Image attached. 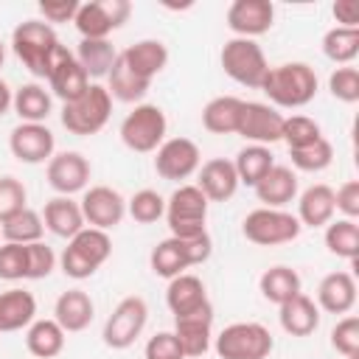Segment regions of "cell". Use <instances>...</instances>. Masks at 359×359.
I'll return each instance as SVG.
<instances>
[{
    "mask_svg": "<svg viewBox=\"0 0 359 359\" xmlns=\"http://www.w3.org/2000/svg\"><path fill=\"white\" fill-rule=\"evenodd\" d=\"M126 213H129L137 224H154L157 219L165 216V199H163L157 191L143 188V191H137V194L126 202Z\"/></svg>",
    "mask_w": 359,
    "mask_h": 359,
    "instance_id": "cell-43",
    "label": "cell"
},
{
    "mask_svg": "<svg viewBox=\"0 0 359 359\" xmlns=\"http://www.w3.org/2000/svg\"><path fill=\"white\" fill-rule=\"evenodd\" d=\"M11 48H14V56L36 79H48L50 70L65 56H70L67 45L59 42L53 25H48L42 20H25V22H20L14 28V34H11Z\"/></svg>",
    "mask_w": 359,
    "mask_h": 359,
    "instance_id": "cell-1",
    "label": "cell"
},
{
    "mask_svg": "<svg viewBox=\"0 0 359 359\" xmlns=\"http://www.w3.org/2000/svg\"><path fill=\"white\" fill-rule=\"evenodd\" d=\"M25 348L36 359H53L65 351V331L62 325L50 320H34L25 331Z\"/></svg>",
    "mask_w": 359,
    "mask_h": 359,
    "instance_id": "cell-32",
    "label": "cell"
},
{
    "mask_svg": "<svg viewBox=\"0 0 359 359\" xmlns=\"http://www.w3.org/2000/svg\"><path fill=\"white\" fill-rule=\"evenodd\" d=\"M356 306V280L351 272H328L317 286V309L328 314H348Z\"/></svg>",
    "mask_w": 359,
    "mask_h": 359,
    "instance_id": "cell-21",
    "label": "cell"
},
{
    "mask_svg": "<svg viewBox=\"0 0 359 359\" xmlns=\"http://www.w3.org/2000/svg\"><path fill=\"white\" fill-rule=\"evenodd\" d=\"M300 222L297 216H292L283 208H255L244 216L241 222V233L247 241L258 244V247H278V244H289L300 236Z\"/></svg>",
    "mask_w": 359,
    "mask_h": 359,
    "instance_id": "cell-8",
    "label": "cell"
},
{
    "mask_svg": "<svg viewBox=\"0 0 359 359\" xmlns=\"http://www.w3.org/2000/svg\"><path fill=\"white\" fill-rule=\"evenodd\" d=\"M3 62H6V45L0 42V67H3Z\"/></svg>",
    "mask_w": 359,
    "mask_h": 359,
    "instance_id": "cell-54",
    "label": "cell"
},
{
    "mask_svg": "<svg viewBox=\"0 0 359 359\" xmlns=\"http://www.w3.org/2000/svg\"><path fill=\"white\" fill-rule=\"evenodd\" d=\"M73 25H76V31L81 34V39H107V36L115 31L104 0L79 3V11H76V17H73Z\"/></svg>",
    "mask_w": 359,
    "mask_h": 359,
    "instance_id": "cell-37",
    "label": "cell"
},
{
    "mask_svg": "<svg viewBox=\"0 0 359 359\" xmlns=\"http://www.w3.org/2000/svg\"><path fill=\"white\" fill-rule=\"evenodd\" d=\"M165 112L157 104H135V109L121 121V140L129 151L149 154L165 140Z\"/></svg>",
    "mask_w": 359,
    "mask_h": 359,
    "instance_id": "cell-9",
    "label": "cell"
},
{
    "mask_svg": "<svg viewBox=\"0 0 359 359\" xmlns=\"http://www.w3.org/2000/svg\"><path fill=\"white\" fill-rule=\"evenodd\" d=\"M208 199L196 185H180L168 199H165V222L174 238H194L208 233Z\"/></svg>",
    "mask_w": 359,
    "mask_h": 359,
    "instance_id": "cell-7",
    "label": "cell"
},
{
    "mask_svg": "<svg viewBox=\"0 0 359 359\" xmlns=\"http://www.w3.org/2000/svg\"><path fill=\"white\" fill-rule=\"evenodd\" d=\"M11 107L20 115V123H45L53 109V98L42 84L31 81V84H22L14 90Z\"/></svg>",
    "mask_w": 359,
    "mask_h": 359,
    "instance_id": "cell-30",
    "label": "cell"
},
{
    "mask_svg": "<svg viewBox=\"0 0 359 359\" xmlns=\"http://www.w3.org/2000/svg\"><path fill=\"white\" fill-rule=\"evenodd\" d=\"M109 255H112V238L107 236V230L84 227L62 250L59 266H62V272L67 278L84 280V278H93L98 272V266L107 264Z\"/></svg>",
    "mask_w": 359,
    "mask_h": 359,
    "instance_id": "cell-3",
    "label": "cell"
},
{
    "mask_svg": "<svg viewBox=\"0 0 359 359\" xmlns=\"http://www.w3.org/2000/svg\"><path fill=\"white\" fill-rule=\"evenodd\" d=\"M323 53L334 65H351L359 56V28H342L334 25L323 36Z\"/></svg>",
    "mask_w": 359,
    "mask_h": 359,
    "instance_id": "cell-40",
    "label": "cell"
},
{
    "mask_svg": "<svg viewBox=\"0 0 359 359\" xmlns=\"http://www.w3.org/2000/svg\"><path fill=\"white\" fill-rule=\"evenodd\" d=\"M283 132V115L264 101H244L241 104V118H238V129L236 135H241L244 140L255 143V146H272L280 140Z\"/></svg>",
    "mask_w": 359,
    "mask_h": 359,
    "instance_id": "cell-13",
    "label": "cell"
},
{
    "mask_svg": "<svg viewBox=\"0 0 359 359\" xmlns=\"http://www.w3.org/2000/svg\"><path fill=\"white\" fill-rule=\"evenodd\" d=\"M8 149L20 163L39 165L56 151V137L45 123H17L8 135Z\"/></svg>",
    "mask_w": 359,
    "mask_h": 359,
    "instance_id": "cell-16",
    "label": "cell"
},
{
    "mask_svg": "<svg viewBox=\"0 0 359 359\" xmlns=\"http://www.w3.org/2000/svg\"><path fill=\"white\" fill-rule=\"evenodd\" d=\"M331 348L337 353H342L345 359L359 356V317L348 314L331 328Z\"/></svg>",
    "mask_w": 359,
    "mask_h": 359,
    "instance_id": "cell-45",
    "label": "cell"
},
{
    "mask_svg": "<svg viewBox=\"0 0 359 359\" xmlns=\"http://www.w3.org/2000/svg\"><path fill=\"white\" fill-rule=\"evenodd\" d=\"M196 188L205 194L208 202H227L233 199V194L238 191V174L233 168V160H224V157H213L208 163L199 165L196 171Z\"/></svg>",
    "mask_w": 359,
    "mask_h": 359,
    "instance_id": "cell-19",
    "label": "cell"
},
{
    "mask_svg": "<svg viewBox=\"0 0 359 359\" xmlns=\"http://www.w3.org/2000/svg\"><path fill=\"white\" fill-rule=\"evenodd\" d=\"M36 320V297L25 289L0 292V334L22 331Z\"/></svg>",
    "mask_w": 359,
    "mask_h": 359,
    "instance_id": "cell-25",
    "label": "cell"
},
{
    "mask_svg": "<svg viewBox=\"0 0 359 359\" xmlns=\"http://www.w3.org/2000/svg\"><path fill=\"white\" fill-rule=\"evenodd\" d=\"M328 90L337 101L342 104H356L359 101V70L351 67V65H342L337 67L331 76H328Z\"/></svg>",
    "mask_w": 359,
    "mask_h": 359,
    "instance_id": "cell-44",
    "label": "cell"
},
{
    "mask_svg": "<svg viewBox=\"0 0 359 359\" xmlns=\"http://www.w3.org/2000/svg\"><path fill=\"white\" fill-rule=\"evenodd\" d=\"M210 328H213V306L210 300L188 314L174 317V337L185 353V359H196L210 348Z\"/></svg>",
    "mask_w": 359,
    "mask_h": 359,
    "instance_id": "cell-17",
    "label": "cell"
},
{
    "mask_svg": "<svg viewBox=\"0 0 359 359\" xmlns=\"http://www.w3.org/2000/svg\"><path fill=\"white\" fill-rule=\"evenodd\" d=\"M210 252H213V241H210L208 233L194 236V238H174V236H168V238H163L151 250L149 264H151L154 275L171 280V278L182 275L185 269L205 264L210 258Z\"/></svg>",
    "mask_w": 359,
    "mask_h": 359,
    "instance_id": "cell-4",
    "label": "cell"
},
{
    "mask_svg": "<svg viewBox=\"0 0 359 359\" xmlns=\"http://www.w3.org/2000/svg\"><path fill=\"white\" fill-rule=\"evenodd\" d=\"M334 208L342 213V219L356 222V216H359V182L356 180H345L334 191Z\"/></svg>",
    "mask_w": 359,
    "mask_h": 359,
    "instance_id": "cell-50",
    "label": "cell"
},
{
    "mask_svg": "<svg viewBox=\"0 0 359 359\" xmlns=\"http://www.w3.org/2000/svg\"><path fill=\"white\" fill-rule=\"evenodd\" d=\"M48 84H50V93H53L62 104H70V101H76L79 95H84V90H87L93 81L87 79V73L81 70V65H79L76 56L70 53V56H65V59L50 70Z\"/></svg>",
    "mask_w": 359,
    "mask_h": 359,
    "instance_id": "cell-29",
    "label": "cell"
},
{
    "mask_svg": "<svg viewBox=\"0 0 359 359\" xmlns=\"http://www.w3.org/2000/svg\"><path fill=\"white\" fill-rule=\"evenodd\" d=\"M25 199H28L25 185H22L17 177L3 174V177H0V222H6L8 216H14L17 210L28 208Z\"/></svg>",
    "mask_w": 359,
    "mask_h": 359,
    "instance_id": "cell-47",
    "label": "cell"
},
{
    "mask_svg": "<svg viewBox=\"0 0 359 359\" xmlns=\"http://www.w3.org/2000/svg\"><path fill=\"white\" fill-rule=\"evenodd\" d=\"M292 157V165L297 171H309V174H317V171H325L334 160V146L325 140V137H317L314 143L303 146V149H292L289 151Z\"/></svg>",
    "mask_w": 359,
    "mask_h": 359,
    "instance_id": "cell-41",
    "label": "cell"
},
{
    "mask_svg": "<svg viewBox=\"0 0 359 359\" xmlns=\"http://www.w3.org/2000/svg\"><path fill=\"white\" fill-rule=\"evenodd\" d=\"M149 87H151V81L135 76V73L126 67V62L121 59V53H118V59H115V65H112V70H109V76H107V93H109L115 101L137 104V101L149 93Z\"/></svg>",
    "mask_w": 359,
    "mask_h": 359,
    "instance_id": "cell-35",
    "label": "cell"
},
{
    "mask_svg": "<svg viewBox=\"0 0 359 359\" xmlns=\"http://www.w3.org/2000/svg\"><path fill=\"white\" fill-rule=\"evenodd\" d=\"M219 62H222V70L236 84H244V87H252V90H261V81L269 70V62H266L261 45L255 39H244V36L227 39L222 45Z\"/></svg>",
    "mask_w": 359,
    "mask_h": 359,
    "instance_id": "cell-6",
    "label": "cell"
},
{
    "mask_svg": "<svg viewBox=\"0 0 359 359\" xmlns=\"http://www.w3.org/2000/svg\"><path fill=\"white\" fill-rule=\"evenodd\" d=\"M109 115H112V95L98 81H93L84 90V95H79L76 101L62 104V126L79 137L101 132L107 126Z\"/></svg>",
    "mask_w": 359,
    "mask_h": 359,
    "instance_id": "cell-5",
    "label": "cell"
},
{
    "mask_svg": "<svg viewBox=\"0 0 359 359\" xmlns=\"http://www.w3.org/2000/svg\"><path fill=\"white\" fill-rule=\"evenodd\" d=\"M79 205H81L84 224H90L95 230H112L126 216V199L115 188H109V185H93V188H87Z\"/></svg>",
    "mask_w": 359,
    "mask_h": 359,
    "instance_id": "cell-14",
    "label": "cell"
},
{
    "mask_svg": "<svg viewBox=\"0 0 359 359\" xmlns=\"http://www.w3.org/2000/svg\"><path fill=\"white\" fill-rule=\"evenodd\" d=\"M334 188L325 182L309 185L297 199V222L300 227H325L334 222Z\"/></svg>",
    "mask_w": 359,
    "mask_h": 359,
    "instance_id": "cell-22",
    "label": "cell"
},
{
    "mask_svg": "<svg viewBox=\"0 0 359 359\" xmlns=\"http://www.w3.org/2000/svg\"><path fill=\"white\" fill-rule=\"evenodd\" d=\"M11 101H14V90L0 79V115H6L11 109Z\"/></svg>",
    "mask_w": 359,
    "mask_h": 359,
    "instance_id": "cell-53",
    "label": "cell"
},
{
    "mask_svg": "<svg viewBox=\"0 0 359 359\" xmlns=\"http://www.w3.org/2000/svg\"><path fill=\"white\" fill-rule=\"evenodd\" d=\"M275 348V339L261 323H230L216 337L219 359H266Z\"/></svg>",
    "mask_w": 359,
    "mask_h": 359,
    "instance_id": "cell-10",
    "label": "cell"
},
{
    "mask_svg": "<svg viewBox=\"0 0 359 359\" xmlns=\"http://www.w3.org/2000/svg\"><path fill=\"white\" fill-rule=\"evenodd\" d=\"M317 137H323V129L314 118L309 115H292V118H283V132H280V140L292 149H303L309 143H314Z\"/></svg>",
    "mask_w": 359,
    "mask_h": 359,
    "instance_id": "cell-42",
    "label": "cell"
},
{
    "mask_svg": "<svg viewBox=\"0 0 359 359\" xmlns=\"http://www.w3.org/2000/svg\"><path fill=\"white\" fill-rule=\"evenodd\" d=\"M323 241H325L331 255L345 258V261H356V255H359V224L353 219L328 222Z\"/></svg>",
    "mask_w": 359,
    "mask_h": 359,
    "instance_id": "cell-39",
    "label": "cell"
},
{
    "mask_svg": "<svg viewBox=\"0 0 359 359\" xmlns=\"http://www.w3.org/2000/svg\"><path fill=\"white\" fill-rule=\"evenodd\" d=\"M79 11V0H42L39 3V14L42 22L53 25V22H73Z\"/></svg>",
    "mask_w": 359,
    "mask_h": 359,
    "instance_id": "cell-51",
    "label": "cell"
},
{
    "mask_svg": "<svg viewBox=\"0 0 359 359\" xmlns=\"http://www.w3.org/2000/svg\"><path fill=\"white\" fill-rule=\"evenodd\" d=\"M317 87H320L317 73L306 62H283V65H275V67L266 70V76L261 81L264 95L275 107H283V109L306 107L317 95Z\"/></svg>",
    "mask_w": 359,
    "mask_h": 359,
    "instance_id": "cell-2",
    "label": "cell"
},
{
    "mask_svg": "<svg viewBox=\"0 0 359 359\" xmlns=\"http://www.w3.org/2000/svg\"><path fill=\"white\" fill-rule=\"evenodd\" d=\"M25 255H28V272H25L28 280H42L56 269V252L45 241L25 244Z\"/></svg>",
    "mask_w": 359,
    "mask_h": 359,
    "instance_id": "cell-48",
    "label": "cell"
},
{
    "mask_svg": "<svg viewBox=\"0 0 359 359\" xmlns=\"http://www.w3.org/2000/svg\"><path fill=\"white\" fill-rule=\"evenodd\" d=\"M272 165H275V157H272L269 146H255V143L244 146V149L236 154V160H233V168H236V174H238V182H244V185H250V188H255Z\"/></svg>",
    "mask_w": 359,
    "mask_h": 359,
    "instance_id": "cell-36",
    "label": "cell"
},
{
    "mask_svg": "<svg viewBox=\"0 0 359 359\" xmlns=\"http://www.w3.org/2000/svg\"><path fill=\"white\" fill-rule=\"evenodd\" d=\"M278 320H280V328L289 337H309L320 325V309L309 294L300 292L292 300L278 306Z\"/></svg>",
    "mask_w": 359,
    "mask_h": 359,
    "instance_id": "cell-23",
    "label": "cell"
},
{
    "mask_svg": "<svg viewBox=\"0 0 359 359\" xmlns=\"http://www.w3.org/2000/svg\"><path fill=\"white\" fill-rule=\"evenodd\" d=\"M42 222H45V230H50L53 236L59 238H73L79 230H84V216H81V205L70 196H53L45 202V210H42Z\"/></svg>",
    "mask_w": 359,
    "mask_h": 359,
    "instance_id": "cell-24",
    "label": "cell"
},
{
    "mask_svg": "<svg viewBox=\"0 0 359 359\" xmlns=\"http://www.w3.org/2000/svg\"><path fill=\"white\" fill-rule=\"evenodd\" d=\"M28 272V255H25V244H0V278L3 280H22Z\"/></svg>",
    "mask_w": 359,
    "mask_h": 359,
    "instance_id": "cell-46",
    "label": "cell"
},
{
    "mask_svg": "<svg viewBox=\"0 0 359 359\" xmlns=\"http://www.w3.org/2000/svg\"><path fill=\"white\" fill-rule=\"evenodd\" d=\"M42 233H45V222L31 208H22L14 216H8L6 222H0V236L6 241H11V244H34V241H42Z\"/></svg>",
    "mask_w": 359,
    "mask_h": 359,
    "instance_id": "cell-38",
    "label": "cell"
},
{
    "mask_svg": "<svg viewBox=\"0 0 359 359\" xmlns=\"http://www.w3.org/2000/svg\"><path fill=\"white\" fill-rule=\"evenodd\" d=\"M121 59L126 62V67H129L135 76L151 81V79L168 65V48H165V42H160V39H140V42L129 45V48L121 53Z\"/></svg>",
    "mask_w": 359,
    "mask_h": 359,
    "instance_id": "cell-26",
    "label": "cell"
},
{
    "mask_svg": "<svg viewBox=\"0 0 359 359\" xmlns=\"http://www.w3.org/2000/svg\"><path fill=\"white\" fill-rule=\"evenodd\" d=\"M275 25V6L269 0H233L227 8V28L236 36L255 39Z\"/></svg>",
    "mask_w": 359,
    "mask_h": 359,
    "instance_id": "cell-18",
    "label": "cell"
},
{
    "mask_svg": "<svg viewBox=\"0 0 359 359\" xmlns=\"http://www.w3.org/2000/svg\"><path fill=\"white\" fill-rule=\"evenodd\" d=\"M241 98L236 95H216L202 109V126L210 135H236L241 118Z\"/></svg>",
    "mask_w": 359,
    "mask_h": 359,
    "instance_id": "cell-31",
    "label": "cell"
},
{
    "mask_svg": "<svg viewBox=\"0 0 359 359\" xmlns=\"http://www.w3.org/2000/svg\"><path fill=\"white\" fill-rule=\"evenodd\" d=\"M208 303V292H205V283L202 278L191 275V272H182L177 278L168 280V289H165V306L174 317L180 314H188L199 306Z\"/></svg>",
    "mask_w": 359,
    "mask_h": 359,
    "instance_id": "cell-28",
    "label": "cell"
},
{
    "mask_svg": "<svg viewBox=\"0 0 359 359\" xmlns=\"http://www.w3.org/2000/svg\"><path fill=\"white\" fill-rule=\"evenodd\" d=\"M331 11L342 28H359V3L356 0H337L331 6Z\"/></svg>",
    "mask_w": 359,
    "mask_h": 359,
    "instance_id": "cell-52",
    "label": "cell"
},
{
    "mask_svg": "<svg viewBox=\"0 0 359 359\" xmlns=\"http://www.w3.org/2000/svg\"><path fill=\"white\" fill-rule=\"evenodd\" d=\"M146 320H149V306L140 294H129L123 297L112 314L107 317L104 323V345L112 348V351H126L135 345V339L143 334L146 328Z\"/></svg>",
    "mask_w": 359,
    "mask_h": 359,
    "instance_id": "cell-11",
    "label": "cell"
},
{
    "mask_svg": "<svg viewBox=\"0 0 359 359\" xmlns=\"http://www.w3.org/2000/svg\"><path fill=\"white\" fill-rule=\"evenodd\" d=\"M90 160L81 151H59L48 160V185L59 196H73L79 191H87L90 182Z\"/></svg>",
    "mask_w": 359,
    "mask_h": 359,
    "instance_id": "cell-15",
    "label": "cell"
},
{
    "mask_svg": "<svg viewBox=\"0 0 359 359\" xmlns=\"http://www.w3.org/2000/svg\"><path fill=\"white\" fill-rule=\"evenodd\" d=\"M143 356L146 359H185L174 331H160V334L149 337V342L143 348Z\"/></svg>",
    "mask_w": 359,
    "mask_h": 359,
    "instance_id": "cell-49",
    "label": "cell"
},
{
    "mask_svg": "<svg viewBox=\"0 0 359 359\" xmlns=\"http://www.w3.org/2000/svg\"><path fill=\"white\" fill-rule=\"evenodd\" d=\"M95 317V303L84 289H67L53 303V320L62 325L65 334L84 331Z\"/></svg>",
    "mask_w": 359,
    "mask_h": 359,
    "instance_id": "cell-20",
    "label": "cell"
},
{
    "mask_svg": "<svg viewBox=\"0 0 359 359\" xmlns=\"http://www.w3.org/2000/svg\"><path fill=\"white\" fill-rule=\"evenodd\" d=\"M252 191L261 208H283L297 196V174L289 165H272Z\"/></svg>",
    "mask_w": 359,
    "mask_h": 359,
    "instance_id": "cell-27",
    "label": "cell"
},
{
    "mask_svg": "<svg viewBox=\"0 0 359 359\" xmlns=\"http://www.w3.org/2000/svg\"><path fill=\"white\" fill-rule=\"evenodd\" d=\"M73 56L81 65V70L87 73V79H107L118 59L109 39H81L79 50Z\"/></svg>",
    "mask_w": 359,
    "mask_h": 359,
    "instance_id": "cell-33",
    "label": "cell"
},
{
    "mask_svg": "<svg viewBox=\"0 0 359 359\" xmlns=\"http://www.w3.org/2000/svg\"><path fill=\"white\" fill-rule=\"evenodd\" d=\"M199 165H202V154L191 137H168L154 151V171L168 182L188 180L191 174L199 171Z\"/></svg>",
    "mask_w": 359,
    "mask_h": 359,
    "instance_id": "cell-12",
    "label": "cell"
},
{
    "mask_svg": "<svg viewBox=\"0 0 359 359\" xmlns=\"http://www.w3.org/2000/svg\"><path fill=\"white\" fill-rule=\"evenodd\" d=\"M300 286H303V283H300L297 269L283 266V264L269 266V269L258 278V289H261L264 300H269V303H275V306H280V303L292 300L294 294H300Z\"/></svg>",
    "mask_w": 359,
    "mask_h": 359,
    "instance_id": "cell-34",
    "label": "cell"
}]
</instances>
